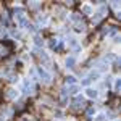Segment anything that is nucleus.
<instances>
[{
  "mask_svg": "<svg viewBox=\"0 0 121 121\" xmlns=\"http://www.w3.org/2000/svg\"><path fill=\"white\" fill-rule=\"evenodd\" d=\"M15 16H16V21H18V24L21 26V28H26V26L29 24L28 18H26V15L23 13V10H21V8L16 10V15H15Z\"/></svg>",
  "mask_w": 121,
  "mask_h": 121,
  "instance_id": "nucleus-1",
  "label": "nucleus"
},
{
  "mask_svg": "<svg viewBox=\"0 0 121 121\" xmlns=\"http://www.w3.org/2000/svg\"><path fill=\"white\" fill-rule=\"evenodd\" d=\"M37 73H39V76L42 78V81H44V82H50L52 76L48 74V73H47V71L44 69V68H37Z\"/></svg>",
  "mask_w": 121,
  "mask_h": 121,
  "instance_id": "nucleus-2",
  "label": "nucleus"
},
{
  "mask_svg": "<svg viewBox=\"0 0 121 121\" xmlns=\"http://www.w3.org/2000/svg\"><path fill=\"white\" fill-rule=\"evenodd\" d=\"M99 76H100V73H99V71H92V73L89 74V78H87V81H89V82L97 81V78H99Z\"/></svg>",
  "mask_w": 121,
  "mask_h": 121,
  "instance_id": "nucleus-3",
  "label": "nucleus"
},
{
  "mask_svg": "<svg viewBox=\"0 0 121 121\" xmlns=\"http://www.w3.org/2000/svg\"><path fill=\"white\" fill-rule=\"evenodd\" d=\"M86 92H87V97H89V99H97V95H99V92H97L95 89H87Z\"/></svg>",
  "mask_w": 121,
  "mask_h": 121,
  "instance_id": "nucleus-4",
  "label": "nucleus"
},
{
  "mask_svg": "<svg viewBox=\"0 0 121 121\" xmlns=\"http://www.w3.org/2000/svg\"><path fill=\"white\" fill-rule=\"evenodd\" d=\"M74 63H76L74 56H68V58H66V66H68V68H74Z\"/></svg>",
  "mask_w": 121,
  "mask_h": 121,
  "instance_id": "nucleus-5",
  "label": "nucleus"
},
{
  "mask_svg": "<svg viewBox=\"0 0 121 121\" xmlns=\"http://www.w3.org/2000/svg\"><path fill=\"white\" fill-rule=\"evenodd\" d=\"M82 105H84V100L81 99V97H78L74 100V108H82Z\"/></svg>",
  "mask_w": 121,
  "mask_h": 121,
  "instance_id": "nucleus-6",
  "label": "nucleus"
},
{
  "mask_svg": "<svg viewBox=\"0 0 121 121\" xmlns=\"http://www.w3.org/2000/svg\"><path fill=\"white\" fill-rule=\"evenodd\" d=\"M18 94H16V91H13V89H10L8 91V94H7V99H15Z\"/></svg>",
  "mask_w": 121,
  "mask_h": 121,
  "instance_id": "nucleus-7",
  "label": "nucleus"
},
{
  "mask_svg": "<svg viewBox=\"0 0 121 121\" xmlns=\"http://www.w3.org/2000/svg\"><path fill=\"white\" fill-rule=\"evenodd\" d=\"M120 89H121V82H120V79H116L115 81V92H120Z\"/></svg>",
  "mask_w": 121,
  "mask_h": 121,
  "instance_id": "nucleus-8",
  "label": "nucleus"
},
{
  "mask_svg": "<svg viewBox=\"0 0 121 121\" xmlns=\"http://www.w3.org/2000/svg\"><path fill=\"white\" fill-rule=\"evenodd\" d=\"M74 82H76L74 76H68V78H66V84H74Z\"/></svg>",
  "mask_w": 121,
  "mask_h": 121,
  "instance_id": "nucleus-9",
  "label": "nucleus"
},
{
  "mask_svg": "<svg viewBox=\"0 0 121 121\" xmlns=\"http://www.w3.org/2000/svg\"><path fill=\"white\" fill-rule=\"evenodd\" d=\"M82 11H84V13H86V15H89V13L92 11V8H91L89 5H86V7H82Z\"/></svg>",
  "mask_w": 121,
  "mask_h": 121,
  "instance_id": "nucleus-10",
  "label": "nucleus"
},
{
  "mask_svg": "<svg viewBox=\"0 0 121 121\" xmlns=\"http://www.w3.org/2000/svg\"><path fill=\"white\" fill-rule=\"evenodd\" d=\"M94 113H95V110H94V108H89V110H87V115H89V116H92Z\"/></svg>",
  "mask_w": 121,
  "mask_h": 121,
  "instance_id": "nucleus-11",
  "label": "nucleus"
},
{
  "mask_svg": "<svg viewBox=\"0 0 121 121\" xmlns=\"http://www.w3.org/2000/svg\"><path fill=\"white\" fill-rule=\"evenodd\" d=\"M103 118H105L103 115H99V116H97V120H95V121H103Z\"/></svg>",
  "mask_w": 121,
  "mask_h": 121,
  "instance_id": "nucleus-12",
  "label": "nucleus"
},
{
  "mask_svg": "<svg viewBox=\"0 0 121 121\" xmlns=\"http://www.w3.org/2000/svg\"><path fill=\"white\" fill-rule=\"evenodd\" d=\"M0 121H5V120H3V118H2V116H0Z\"/></svg>",
  "mask_w": 121,
  "mask_h": 121,
  "instance_id": "nucleus-13",
  "label": "nucleus"
}]
</instances>
